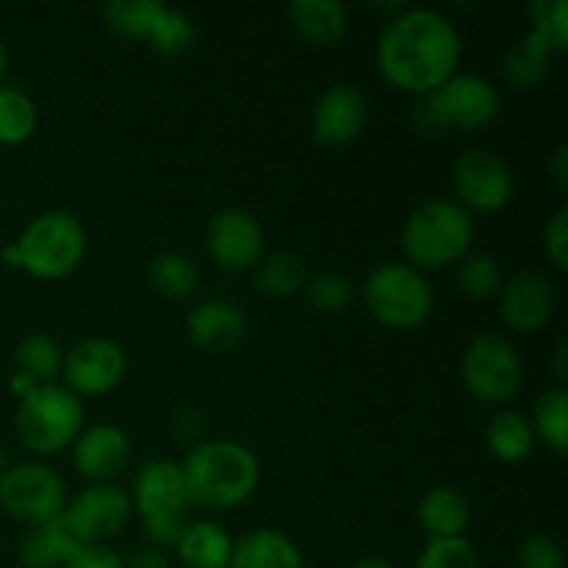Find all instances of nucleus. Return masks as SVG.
I'll return each instance as SVG.
<instances>
[{
    "label": "nucleus",
    "mask_w": 568,
    "mask_h": 568,
    "mask_svg": "<svg viewBox=\"0 0 568 568\" xmlns=\"http://www.w3.org/2000/svg\"><path fill=\"white\" fill-rule=\"evenodd\" d=\"M566 358H568V349H566V342L558 344V349H555V375H558V381L564 383L568 377V366H566Z\"/></svg>",
    "instance_id": "nucleus-43"
},
{
    "label": "nucleus",
    "mask_w": 568,
    "mask_h": 568,
    "mask_svg": "<svg viewBox=\"0 0 568 568\" xmlns=\"http://www.w3.org/2000/svg\"><path fill=\"white\" fill-rule=\"evenodd\" d=\"M150 48L159 55H183L194 48V26L183 11L166 6L161 20L155 22L148 39Z\"/></svg>",
    "instance_id": "nucleus-34"
},
{
    "label": "nucleus",
    "mask_w": 568,
    "mask_h": 568,
    "mask_svg": "<svg viewBox=\"0 0 568 568\" xmlns=\"http://www.w3.org/2000/svg\"><path fill=\"white\" fill-rule=\"evenodd\" d=\"M6 469H9V464H6V449H3V444H0V475H3Z\"/></svg>",
    "instance_id": "nucleus-46"
},
{
    "label": "nucleus",
    "mask_w": 568,
    "mask_h": 568,
    "mask_svg": "<svg viewBox=\"0 0 568 568\" xmlns=\"http://www.w3.org/2000/svg\"><path fill=\"white\" fill-rule=\"evenodd\" d=\"M544 253L560 272L568 270V209H558L549 216L544 227Z\"/></svg>",
    "instance_id": "nucleus-38"
},
{
    "label": "nucleus",
    "mask_w": 568,
    "mask_h": 568,
    "mask_svg": "<svg viewBox=\"0 0 568 568\" xmlns=\"http://www.w3.org/2000/svg\"><path fill=\"white\" fill-rule=\"evenodd\" d=\"M0 508L28 527L44 525L64 514L67 486L50 466L26 460L0 475Z\"/></svg>",
    "instance_id": "nucleus-10"
},
{
    "label": "nucleus",
    "mask_w": 568,
    "mask_h": 568,
    "mask_svg": "<svg viewBox=\"0 0 568 568\" xmlns=\"http://www.w3.org/2000/svg\"><path fill=\"white\" fill-rule=\"evenodd\" d=\"M133 510L139 514L150 547L175 549L186 530V488H183L181 464L170 458L148 460L133 477Z\"/></svg>",
    "instance_id": "nucleus-5"
},
{
    "label": "nucleus",
    "mask_w": 568,
    "mask_h": 568,
    "mask_svg": "<svg viewBox=\"0 0 568 568\" xmlns=\"http://www.w3.org/2000/svg\"><path fill=\"white\" fill-rule=\"evenodd\" d=\"M61 364H64V353H61L59 342H55L53 336H48V333H31V336L22 338L14 349L17 372L31 377L37 386L53 383Z\"/></svg>",
    "instance_id": "nucleus-28"
},
{
    "label": "nucleus",
    "mask_w": 568,
    "mask_h": 568,
    "mask_svg": "<svg viewBox=\"0 0 568 568\" xmlns=\"http://www.w3.org/2000/svg\"><path fill=\"white\" fill-rule=\"evenodd\" d=\"M364 303L383 327L414 331L430 320L433 288L410 264H381L366 277Z\"/></svg>",
    "instance_id": "nucleus-8"
},
{
    "label": "nucleus",
    "mask_w": 568,
    "mask_h": 568,
    "mask_svg": "<svg viewBox=\"0 0 568 568\" xmlns=\"http://www.w3.org/2000/svg\"><path fill=\"white\" fill-rule=\"evenodd\" d=\"M67 388L81 397H103L111 394L128 375V355L120 344L109 338H83L64 355L61 364Z\"/></svg>",
    "instance_id": "nucleus-12"
},
{
    "label": "nucleus",
    "mask_w": 568,
    "mask_h": 568,
    "mask_svg": "<svg viewBox=\"0 0 568 568\" xmlns=\"http://www.w3.org/2000/svg\"><path fill=\"white\" fill-rule=\"evenodd\" d=\"M286 17L292 31L316 48L342 42L349 28V14L338 0H294L288 3Z\"/></svg>",
    "instance_id": "nucleus-20"
},
{
    "label": "nucleus",
    "mask_w": 568,
    "mask_h": 568,
    "mask_svg": "<svg viewBox=\"0 0 568 568\" xmlns=\"http://www.w3.org/2000/svg\"><path fill=\"white\" fill-rule=\"evenodd\" d=\"M460 33L449 17L433 9H405L392 17L377 39V67L381 75L399 92H436L453 75H458Z\"/></svg>",
    "instance_id": "nucleus-1"
},
{
    "label": "nucleus",
    "mask_w": 568,
    "mask_h": 568,
    "mask_svg": "<svg viewBox=\"0 0 568 568\" xmlns=\"http://www.w3.org/2000/svg\"><path fill=\"white\" fill-rule=\"evenodd\" d=\"M125 568H172V566L164 549L142 547L131 555V560H128Z\"/></svg>",
    "instance_id": "nucleus-40"
},
{
    "label": "nucleus",
    "mask_w": 568,
    "mask_h": 568,
    "mask_svg": "<svg viewBox=\"0 0 568 568\" xmlns=\"http://www.w3.org/2000/svg\"><path fill=\"white\" fill-rule=\"evenodd\" d=\"M349 568H394L392 564H388V560H383V558H377V555H366V558H361V560H355L353 566Z\"/></svg>",
    "instance_id": "nucleus-44"
},
{
    "label": "nucleus",
    "mask_w": 568,
    "mask_h": 568,
    "mask_svg": "<svg viewBox=\"0 0 568 568\" xmlns=\"http://www.w3.org/2000/svg\"><path fill=\"white\" fill-rule=\"evenodd\" d=\"M175 555L183 568H231L233 538L216 521H192L175 544Z\"/></svg>",
    "instance_id": "nucleus-22"
},
{
    "label": "nucleus",
    "mask_w": 568,
    "mask_h": 568,
    "mask_svg": "<svg viewBox=\"0 0 568 568\" xmlns=\"http://www.w3.org/2000/svg\"><path fill=\"white\" fill-rule=\"evenodd\" d=\"M148 281L159 297L189 300L200 286V270L189 255L183 253H159L148 266Z\"/></svg>",
    "instance_id": "nucleus-25"
},
{
    "label": "nucleus",
    "mask_w": 568,
    "mask_h": 568,
    "mask_svg": "<svg viewBox=\"0 0 568 568\" xmlns=\"http://www.w3.org/2000/svg\"><path fill=\"white\" fill-rule=\"evenodd\" d=\"M205 247L220 270L247 272L264 255V227L250 211L225 209L209 222Z\"/></svg>",
    "instance_id": "nucleus-13"
},
{
    "label": "nucleus",
    "mask_w": 568,
    "mask_h": 568,
    "mask_svg": "<svg viewBox=\"0 0 568 568\" xmlns=\"http://www.w3.org/2000/svg\"><path fill=\"white\" fill-rule=\"evenodd\" d=\"M17 438L37 455H59L83 430V405L67 386L42 383L20 399L14 416Z\"/></svg>",
    "instance_id": "nucleus-7"
},
{
    "label": "nucleus",
    "mask_w": 568,
    "mask_h": 568,
    "mask_svg": "<svg viewBox=\"0 0 568 568\" xmlns=\"http://www.w3.org/2000/svg\"><path fill=\"white\" fill-rule=\"evenodd\" d=\"M488 449L503 464H519L536 447V433H532L530 419L519 410H499L486 430Z\"/></svg>",
    "instance_id": "nucleus-24"
},
{
    "label": "nucleus",
    "mask_w": 568,
    "mask_h": 568,
    "mask_svg": "<svg viewBox=\"0 0 568 568\" xmlns=\"http://www.w3.org/2000/svg\"><path fill=\"white\" fill-rule=\"evenodd\" d=\"M549 175L555 178L560 189H568V144H560L552 155H549Z\"/></svg>",
    "instance_id": "nucleus-41"
},
{
    "label": "nucleus",
    "mask_w": 568,
    "mask_h": 568,
    "mask_svg": "<svg viewBox=\"0 0 568 568\" xmlns=\"http://www.w3.org/2000/svg\"><path fill=\"white\" fill-rule=\"evenodd\" d=\"M369 122V103L364 92L347 83L331 87L314 105V139L325 148H344L364 133Z\"/></svg>",
    "instance_id": "nucleus-15"
},
{
    "label": "nucleus",
    "mask_w": 568,
    "mask_h": 568,
    "mask_svg": "<svg viewBox=\"0 0 568 568\" xmlns=\"http://www.w3.org/2000/svg\"><path fill=\"white\" fill-rule=\"evenodd\" d=\"M83 547L89 544L72 530V525L61 514L44 525L28 527L17 555H20L22 568H64Z\"/></svg>",
    "instance_id": "nucleus-19"
},
{
    "label": "nucleus",
    "mask_w": 568,
    "mask_h": 568,
    "mask_svg": "<svg viewBox=\"0 0 568 568\" xmlns=\"http://www.w3.org/2000/svg\"><path fill=\"white\" fill-rule=\"evenodd\" d=\"M181 475L189 508L233 510L258 491L261 466L244 444L203 442L189 449Z\"/></svg>",
    "instance_id": "nucleus-2"
},
{
    "label": "nucleus",
    "mask_w": 568,
    "mask_h": 568,
    "mask_svg": "<svg viewBox=\"0 0 568 568\" xmlns=\"http://www.w3.org/2000/svg\"><path fill=\"white\" fill-rule=\"evenodd\" d=\"M37 103L14 87H0V144L17 148L37 131Z\"/></svg>",
    "instance_id": "nucleus-30"
},
{
    "label": "nucleus",
    "mask_w": 568,
    "mask_h": 568,
    "mask_svg": "<svg viewBox=\"0 0 568 568\" xmlns=\"http://www.w3.org/2000/svg\"><path fill=\"white\" fill-rule=\"evenodd\" d=\"M231 568H305V560L286 532L264 527L233 541Z\"/></svg>",
    "instance_id": "nucleus-21"
},
{
    "label": "nucleus",
    "mask_w": 568,
    "mask_h": 568,
    "mask_svg": "<svg viewBox=\"0 0 568 568\" xmlns=\"http://www.w3.org/2000/svg\"><path fill=\"white\" fill-rule=\"evenodd\" d=\"M458 286L469 300H491L503 288V266L494 255L475 253L458 261Z\"/></svg>",
    "instance_id": "nucleus-32"
},
{
    "label": "nucleus",
    "mask_w": 568,
    "mask_h": 568,
    "mask_svg": "<svg viewBox=\"0 0 568 568\" xmlns=\"http://www.w3.org/2000/svg\"><path fill=\"white\" fill-rule=\"evenodd\" d=\"M416 568H480V560H477L475 547L464 536L427 538Z\"/></svg>",
    "instance_id": "nucleus-36"
},
{
    "label": "nucleus",
    "mask_w": 568,
    "mask_h": 568,
    "mask_svg": "<svg viewBox=\"0 0 568 568\" xmlns=\"http://www.w3.org/2000/svg\"><path fill=\"white\" fill-rule=\"evenodd\" d=\"M6 61H9V55H6V44H3V39H0V81H3V75H6Z\"/></svg>",
    "instance_id": "nucleus-45"
},
{
    "label": "nucleus",
    "mask_w": 568,
    "mask_h": 568,
    "mask_svg": "<svg viewBox=\"0 0 568 568\" xmlns=\"http://www.w3.org/2000/svg\"><path fill=\"white\" fill-rule=\"evenodd\" d=\"M131 458V438L116 425H94L81 430L72 444V466L92 483H111Z\"/></svg>",
    "instance_id": "nucleus-17"
},
{
    "label": "nucleus",
    "mask_w": 568,
    "mask_h": 568,
    "mask_svg": "<svg viewBox=\"0 0 568 568\" xmlns=\"http://www.w3.org/2000/svg\"><path fill=\"white\" fill-rule=\"evenodd\" d=\"M164 9L166 6L161 0H111L103 6V20L116 37L148 42Z\"/></svg>",
    "instance_id": "nucleus-27"
},
{
    "label": "nucleus",
    "mask_w": 568,
    "mask_h": 568,
    "mask_svg": "<svg viewBox=\"0 0 568 568\" xmlns=\"http://www.w3.org/2000/svg\"><path fill=\"white\" fill-rule=\"evenodd\" d=\"M549 64H552V50L530 33L525 42H519L508 53V59H505V75H508V81L514 87L536 89L538 83L547 81Z\"/></svg>",
    "instance_id": "nucleus-31"
},
{
    "label": "nucleus",
    "mask_w": 568,
    "mask_h": 568,
    "mask_svg": "<svg viewBox=\"0 0 568 568\" xmlns=\"http://www.w3.org/2000/svg\"><path fill=\"white\" fill-rule=\"evenodd\" d=\"M530 425L532 433H536L552 453H568V392L564 386L547 388V392L538 397Z\"/></svg>",
    "instance_id": "nucleus-29"
},
{
    "label": "nucleus",
    "mask_w": 568,
    "mask_h": 568,
    "mask_svg": "<svg viewBox=\"0 0 568 568\" xmlns=\"http://www.w3.org/2000/svg\"><path fill=\"white\" fill-rule=\"evenodd\" d=\"M9 388H11V394H14L17 399H22V397H26V394H31L33 388H37V383H33L31 377H26V375H20V372H14V375H11Z\"/></svg>",
    "instance_id": "nucleus-42"
},
{
    "label": "nucleus",
    "mask_w": 568,
    "mask_h": 568,
    "mask_svg": "<svg viewBox=\"0 0 568 568\" xmlns=\"http://www.w3.org/2000/svg\"><path fill=\"white\" fill-rule=\"evenodd\" d=\"M460 377L466 392L480 403H508L521 388V358L508 338L483 333L464 349Z\"/></svg>",
    "instance_id": "nucleus-9"
},
{
    "label": "nucleus",
    "mask_w": 568,
    "mask_h": 568,
    "mask_svg": "<svg viewBox=\"0 0 568 568\" xmlns=\"http://www.w3.org/2000/svg\"><path fill=\"white\" fill-rule=\"evenodd\" d=\"M87 255L83 222L70 211H44L33 216L20 239L0 250L9 270L28 272L37 281H61L81 266Z\"/></svg>",
    "instance_id": "nucleus-3"
},
{
    "label": "nucleus",
    "mask_w": 568,
    "mask_h": 568,
    "mask_svg": "<svg viewBox=\"0 0 568 568\" xmlns=\"http://www.w3.org/2000/svg\"><path fill=\"white\" fill-rule=\"evenodd\" d=\"M131 497L114 483H92L64 508V519L87 544H103L131 519Z\"/></svg>",
    "instance_id": "nucleus-14"
},
{
    "label": "nucleus",
    "mask_w": 568,
    "mask_h": 568,
    "mask_svg": "<svg viewBox=\"0 0 568 568\" xmlns=\"http://www.w3.org/2000/svg\"><path fill=\"white\" fill-rule=\"evenodd\" d=\"M419 525L430 538H458L469 527V505L464 494L449 486H436L422 497Z\"/></svg>",
    "instance_id": "nucleus-23"
},
{
    "label": "nucleus",
    "mask_w": 568,
    "mask_h": 568,
    "mask_svg": "<svg viewBox=\"0 0 568 568\" xmlns=\"http://www.w3.org/2000/svg\"><path fill=\"white\" fill-rule=\"evenodd\" d=\"M64 568H125V560L105 544H89Z\"/></svg>",
    "instance_id": "nucleus-39"
},
{
    "label": "nucleus",
    "mask_w": 568,
    "mask_h": 568,
    "mask_svg": "<svg viewBox=\"0 0 568 568\" xmlns=\"http://www.w3.org/2000/svg\"><path fill=\"white\" fill-rule=\"evenodd\" d=\"M186 336L203 353H231L247 336V316L236 303L205 300V303H197L189 311Z\"/></svg>",
    "instance_id": "nucleus-18"
},
{
    "label": "nucleus",
    "mask_w": 568,
    "mask_h": 568,
    "mask_svg": "<svg viewBox=\"0 0 568 568\" xmlns=\"http://www.w3.org/2000/svg\"><path fill=\"white\" fill-rule=\"evenodd\" d=\"M303 292L311 308L322 311V314H338L355 297L353 281L342 272H320V275L308 277Z\"/></svg>",
    "instance_id": "nucleus-35"
},
{
    "label": "nucleus",
    "mask_w": 568,
    "mask_h": 568,
    "mask_svg": "<svg viewBox=\"0 0 568 568\" xmlns=\"http://www.w3.org/2000/svg\"><path fill=\"white\" fill-rule=\"evenodd\" d=\"M475 222L466 209L449 200L422 203L403 225V253L414 270H444L469 255Z\"/></svg>",
    "instance_id": "nucleus-4"
},
{
    "label": "nucleus",
    "mask_w": 568,
    "mask_h": 568,
    "mask_svg": "<svg viewBox=\"0 0 568 568\" xmlns=\"http://www.w3.org/2000/svg\"><path fill=\"white\" fill-rule=\"evenodd\" d=\"M453 183L460 209L497 214L514 200V172L508 161L488 148H469L453 166Z\"/></svg>",
    "instance_id": "nucleus-11"
},
{
    "label": "nucleus",
    "mask_w": 568,
    "mask_h": 568,
    "mask_svg": "<svg viewBox=\"0 0 568 568\" xmlns=\"http://www.w3.org/2000/svg\"><path fill=\"white\" fill-rule=\"evenodd\" d=\"M499 316L516 333H536L552 320L555 286L544 272H519L499 288Z\"/></svg>",
    "instance_id": "nucleus-16"
},
{
    "label": "nucleus",
    "mask_w": 568,
    "mask_h": 568,
    "mask_svg": "<svg viewBox=\"0 0 568 568\" xmlns=\"http://www.w3.org/2000/svg\"><path fill=\"white\" fill-rule=\"evenodd\" d=\"M308 281V266L300 255L294 253H272L258 261V272H255V288L264 297L272 300H288L300 294Z\"/></svg>",
    "instance_id": "nucleus-26"
},
{
    "label": "nucleus",
    "mask_w": 568,
    "mask_h": 568,
    "mask_svg": "<svg viewBox=\"0 0 568 568\" xmlns=\"http://www.w3.org/2000/svg\"><path fill=\"white\" fill-rule=\"evenodd\" d=\"M516 568H566V555L552 536L536 532L521 541L516 552Z\"/></svg>",
    "instance_id": "nucleus-37"
},
{
    "label": "nucleus",
    "mask_w": 568,
    "mask_h": 568,
    "mask_svg": "<svg viewBox=\"0 0 568 568\" xmlns=\"http://www.w3.org/2000/svg\"><path fill=\"white\" fill-rule=\"evenodd\" d=\"M532 37L541 39L552 55L566 53L568 48V3L566 0H536L530 6Z\"/></svg>",
    "instance_id": "nucleus-33"
},
{
    "label": "nucleus",
    "mask_w": 568,
    "mask_h": 568,
    "mask_svg": "<svg viewBox=\"0 0 568 568\" xmlns=\"http://www.w3.org/2000/svg\"><path fill=\"white\" fill-rule=\"evenodd\" d=\"M499 114V94L486 78L458 72L442 89L419 98L414 109V125L422 133L442 136L449 131H480Z\"/></svg>",
    "instance_id": "nucleus-6"
}]
</instances>
